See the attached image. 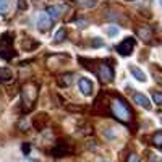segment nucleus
Masks as SVG:
<instances>
[{"label": "nucleus", "instance_id": "obj_17", "mask_svg": "<svg viewBox=\"0 0 162 162\" xmlns=\"http://www.w3.org/2000/svg\"><path fill=\"white\" fill-rule=\"evenodd\" d=\"M152 141H154V144H156V146L162 148V131L156 133V135H154V138H152Z\"/></svg>", "mask_w": 162, "mask_h": 162}, {"label": "nucleus", "instance_id": "obj_12", "mask_svg": "<svg viewBox=\"0 0 162 162\" xmlns=\"http://www.w3.org/2000/svg\"><path fill=\"white\" fill-rule=\"evenodd\" d=\"M60 11H62V8L60 7H55V5H52V7H49L47 8V16L50 18V21L52 20H59L60 18Z\"/></svg>", "mask_w": 162, "mask_h": 162}, {"label": "nucleus", "instance_id": "obj_4", "mask_svg": "<svg viewBox=\"0 0 162 162\" xmlns=\"http://www.w3.org/2000/svg\"><path fill=\"white\" fill-rule=\"evenodd\" d=\"M96 75L99 76L102 81H112V78H114V70H112V67L110 65H107L106 62H101L99 65H97V68H96Z\"/></svg>", "mask_w": 162, "mask_h": 162}, {"label": "nucleus", "instance_id": "obj_8", "mask_svg": "<svg viewBox=\"0 0 162 162\" xmlns=\"http://www.w3.org/2000/svg\"><path fill=\"white\" fill-rule=\"evenodd\" d=\"M68 152H70V148H68V144L67 143H57V146L50 151V154L54 156V157H63V156H67Z\"/></svg>", "mask_w": 162, "mask_h": 162}, {"label": "nucleus", "instance_id": "obj_13", "mask_svg": "<svg viewBox=\"0 0 162 162\" xmlns=\"http://www.w3.org/2000/svg\"><path fill=\"white\" fill-rule=\"evenodd\" d=\"M0 79L3 81V83H10L11 79H13V73L8 68H0Z\"/></svg>", "mask_w": 162, "mask_h": 162}, {"label": "nucleus", "instance_id": "obj_1", "mask_svg": "<svg viewBox=\"0 0 162 162\" xmlns=\"http://www.w3.org/2000/svg\"><path fill=\"white\" fill-rule=\"evenodd\" d=\"M110 110H112V115L115 118H118L120 122H130L131 120V110L122 97H115L110 104Z\"/></svg>", "mask_w": 162, "mask_h": 162}, {"label": "nucleus", "instance_id": "obj_14", "mask_svg": "<svg viewBox=\"0 0 162 162\" xmlns=\"http://www.w3.org/2000/svg\"><path fill=\"white\" fill-rule=\"evenodd\" d=\"M26 39H28V40H25V42H23V45H21L23 50H28V52H29V50L36 49L37 45H39V42H37V40H34L33 37H26Z\"/></svg>", "mask_w": 162, "mask_h": 162}, {"label": "nucleus", "instance_id": "obj_25", "mask_svg": "<svg viewBox=\"0 0 162 162\" xmlns=\"http://www.w3.org/2000/svg\"><path fill=\"white\" fill-rule=\"evenodd\" d=\"M159 3H160V7H162V0H159Z\"/></svg>", "mask_w": 162, "mask_h": 162}, {"label": "nucleus", "instance_id": "obj_3", "mask_svg": "<svg viewBox=\"0 0 162 162\" xmlns=\"http://www.w3.org/2000/svg\"><path fill=\"white\" fill-rule=\"evenodd\" d=\"M13 36L10 33H5L0 36V57L3 60H11L15 57V49H13Z\"/></svg>", "mask_w": 162, "mask_h": 162}, {"label": "nucleus", "instance_id": "obj_10", "mask_svg": "<svg viewBox=\"0 0 162 162\" xmlns=\"http://www.w3.org/2000/svg\"><path fill=\"white\" fill-rule=\"evenodd\" d=\"M130 73H131L138 81H141V83H143V81H146V75H144V71H141L136 65H130Z\"/></svg>", "mask_w": 162, "mask_h": 162}, {"label": "nucleus", "instance_id": "obj_22", "mask_svg": "<svg viewBox=\"0 0 162 162\" xmlns=\"http://www.w3.org/2000/svg\"><path fill=\"white\" fill-rule=\"evenodd\" d=\"M92 45H94V47H99V45H102V40H101L99 37H94V42H92Z\"/></svg>", "mask_w": 162, "mask_h": 162}, {"label": "nucleus", "instance_id": "obj_20", "mask_svg": "<svg viewBox=\"0 0 162 162\" xmlns=\"http://www.w3.org/2000/svg\"><path fill=\"white\" fill-rule=\"evenodd\" d=\"M107 34H109V36H117V34H118V28L117 26L107 28Z\"/></svg>", "mask_w": 162, "mask_h": 162}, {"label": "nucleus", "instance_id": "obj_11", "mask_svg": "<svg viewBox=\"0 0 162 162\" xmlns=\"http://www.w3.org/2000/svg\"><path fill=\"white\" fill-rule=\"evenodd\" d=\"M73 81V75L68 73V75H62V76L57 78V84L62 86V88H65V86H70Z\"/></svg>", "mask_w": 162, "mask_h": 162}, {"label": "nucleus", "instance_id": "obj_2", "mask_svg": "<svg viewBox=\"0 0 162 162\" xmlns=\"http://www.w3.org/2000/svg\"><path fill=\"white\" fill-rule=\"evenodd\" d=\"M37 99V86L34 83H28L21 89V102L25 110H31L34 107V102Z\"/></svg>", "mask_w": 162, "mask_h": 162}, {"label": "nucleus", "instance_id": "obj_15", "mask_svg": "<svg viewBox=\"0 0 162 162\" xmlns=\"http://www.w3.org/2000/svg\"><path fill=\"white\" fill-rule=\"evenodd\" d=\"M67 37V33H65V29H59V31H57V34H55V40H54V42L55 44H60V42H63V39H65Z\"/></svg>", "mask_w": 162, "mask_h": 162}, {"label": "nucleus", "instance_id": "obj_7", "mask_svg": "<svg viewBox=\"0 0 162 162\" xmlns=\"http://www.w3.org/2000/svg\"><path fill=\"white\" fill-rule=\"evenodd\" d=\"M50 25H52V21H50V18L47 16V13H39V15H37V29H39L40 33L49 31Z\"/></svg>", "mask_w": 162, "mask_h": 162}, {"label": "nucleus", "instance_id": "obj_9", "mask_svg": "<svg viewBox=\"0 0 162 162\" xmlns=\"http://www.w3.org/2000/svg\"><path fill=\"white\" fill-rule=\"evenodd\" d=\"M133 99H135V102L136 104H140L141 107H144V109H151V104H149V99L144 94H140V92H135L133 94Z\"/></svg>", "mask_w": 162, "mask_h": 162}, {"label": "nucleus", "instance_id": "obj_18", "mask_svg": "<svg viewBox=\"0 0 162 162\" xmlns=\"http://www.w3.org/2000/svg\"><path fill=\"white\" fill-rule=\"evenodd\" d=\"M8 11V0H0V15H5Z\"/></svg>", "mask_w": 162, "mask_h": 162}, {"label": "nucleus", "instance_id": "obj_23", "mask_svg": "<svg viewBox=\"0 0 162 162\" xmlns=\"http://www.w3.org/2000/svg\"><path fill=\"white\" fill-rule=\"evenodd\" d=\"M128 162H138V156H136V154H130Z\"/></svg>", "mask_w": 162, "mask_h": 162}, {"label": "nucleus", "instance_id": "obj_16", "mask_svg": "<svg viewBox=\"0 0 162 162\" xmlns=\"http://www.w3.org/2000/svg\"><path fill=\"white\" fill-rule=\"evenodd\" d=\"M78 3H79V7H83V8H91L97 3V0H78Z\"/></svg>", "mask_w": 162, "mask_h": 162}, {"label": "nucleus", "instance_id": "obj_6", "mask_svg": "<svg viewBox=\"0 0 162 162\" xmlns=\"http://www.w3.org/2000/svg\"><path fill=\"white\" fill-rule=\"evenodd\" d=\"M78 89L81 91V94L83 96H91L92 94V89H94V86H92V81L81 76L78 79Z\"/></svg>", "mask_w": 162, "mask_h": 162}, {"label": "nucleus", "instance_id": "obj_5", "mask_svg": "<svg viewBox=\"0 0 162 162\" xmlns=\"http://www.w3.org/2000/svg\"><path fill=\"white\" fill-rule=\"evenodd\" d=\"M135 44H136V40L133 39V37H125L122 42L117 45V52L120 55H130L131 54V50H133V47H135Z\"/></svg>", "mask_w": 162, "mask_h": 162}, {"label": "nucleus", "instance_id": "obj_21", "mask_svg": "<svg viewBox=\"0 0 162 162\" xmlns=\"http://www.w3.org/2000/svg\"><path fill=\"white\" fill-rule=\"evenodd\" d=\"M18 8L20 10H26L28 8V3L25 2V0H18Z\"/></svg>", "mask_w": 162, "mask_h": 162}, {"label": "nucleus", "instance_id": "obj_19", "mask_svg": "<svg viewBox=\"0 0 162 162\" xmlns=\"http://www.w3.org/2000/svg\"><path fill=\"white\" fill-rule=\"evenodd\" d=\"M152 99H154L156 104H162V92L154 91V92H152Z\"/></svg>", "mask_w": 162, "mask_h": 162}, {"label": "nucleus", "instance_id": "obj_24", "mask_svg": "<svg viewBox=\"0 0 162 162\" xmlns=\"http://www.w3.org/2000/svg\"><path fill=\"white\" fill-rule=\"evenodd\" d=\"M23 151H25V152H29V144H25V146H23Z\"/></svg>", "mask_w": 162, "mask_h": 162}]
</instances>
